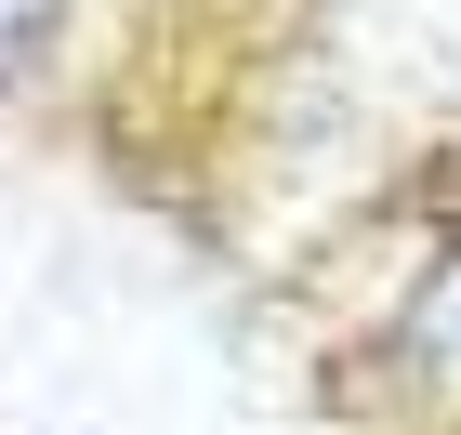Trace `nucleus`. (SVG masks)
<instances>
[{
  "label": "nucleus",
  "mask_w": 461,
  "mask_h": 435,
  "mask_svg": "<svg viewBox=\"0 0 461 435\" xmlns=\"http://www.w3.org/2000/svg\"><path fill=\"white\" fill-rule=\"evenodd\" d=\"M53 27H67V0H0V93L53 53Z\"/></svg>",
  "instance_id": "f03ea898"
},
{
  "label": "nucleus",
  "mask_w": 461,
  "mask_h": 435,
  "mask_svg": "<svg viewBox=\"0 0 461 435\" xmlns=\"http://www.w3.org/2000/svg\"><path fill=\"white\" fill-rule=\"evenodd\" d=\"M369 369L422 435H461V212H435L422 251L395 264L383 317H369Z\"/></svg>",
  "instance_id": "f257e3e1"
}]
</instances>
